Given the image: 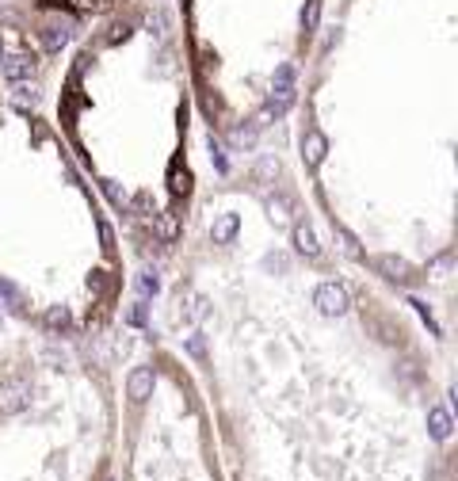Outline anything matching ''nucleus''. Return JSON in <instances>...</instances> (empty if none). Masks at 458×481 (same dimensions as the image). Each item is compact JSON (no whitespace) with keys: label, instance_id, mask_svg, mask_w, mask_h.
<instances>
[{"label":"nucleus","instance_id":"f257e3e1","mask_svg":"<svg viewBox=\"0 0 458 481\" xmlns=\"http://www.w3.org/2000/svg\"><path fill=\"white\" fill-rule=\"evenodd\" d=\"M27 401H31V386H27L23 379H8V382H0V412H4V417L20 412Z\"/></svg>","mask_w":458,"mask_h":481},{"label":"nucleus","instance_id":"f03ea898","mask_svg":"<svg viewBox=\"0 0 458 481\" xmlns=\"http://www.w3.org/2000/svg\"><path fill=\"white\" fill-rule=\"evenodd\" d=\"M317 306H321V314H329V317L344 314V309H348V290L336 287V283H321V287H317Z\"/></svg>","mask_w":458,"mask_h":481},{"label":"nucleus","instance_id":"7ed1b4c3","mask_svg":"<svg viewBox=\"0 0 458 481\" xmlns=\"http://www.w3.org/2000/svg\"><path fill=\"white\" fill-rule=\"evenodd\" d=\"M35 73H39V65H35V58H27V54H12V58H4V77L12 84L35 81Z\"/></svg>","mask_w":458,"mask_h":481},{"label":"nucleus","instance_id":"20e7f679","mask_svg":"<svg viewBox=\"0 0 458 481\" xmlns=\"http://www.w3.org/2000/svg\"><path fill=\"white\" fill-rule=\"evenodd\" d=\"M65 42H69V23L65 20H50L42 27V46L46 50H61Z\"/></svg>","mask_w":458,"mask_h":481},{"label":"nucleus","instance_id":"39448f33","mask_svg":"<svg viewBox=\"0 0 458 481\" xmlns=\"http://www.w3.org/2000/svg\"><path fill=\"white\" fill-rule=\"evenodd\" d=\"M294 244H298V252H302V256H317V252H321V244H317V233H313L306 222L294 225Z\"/></svg>","mask_w":458,"mask_h":481},{"label":"nucleus","instance_id":"423d86ee","mask_svg":"<svg viewBox=\"0 0 458 481\" xmlns=\"http://www.w3.org/2000/svg\"><path fill=\"white\" fill-rule=\"evenodd\" d=\"M149 390H153V371H134L130 374V398L134 401H142V398H149Z\"/></svg>","mask_w":458,"mask_h":481},{"label":"nucleus","instance_id":"0eeeda50","mask_svg":"<svg viewBox=\"0 0 458 481\" xmlns=\"http://www.w3.org/2000/svg\"><path fill=\"white\" fill-rule=\"evenodd\" d=\"M428 424H432V436L435 439L451 436V417H447V409H432V412H428Z\"/></svg>","mask_w":458,"mask_h":481},{"label":"nucleus","instance_id":"6e6552de","mask_svg":"<svg viewBox=\"0 0 458 481\" xmlns=\"http://www.w3.org/2000/svg\"><path fill=\"white\" fill-rule=\"evenodd\" d=\"M46 325L54 328V333H65L69 328V309H61V306H54L50 314H46Z\"/></svg>","mask_w":458,"mask_h":481},{"label":"nucleus","instance_id":"1a4fd4ad","mask_svg":"<svg viewBox=\"0 0 458 481\" xmlns=\"http://www.w3.org/2000/svg\"><path fill=\"white\" fill-rule=\"evenodd\" d=\"M233 230H237V218H233V214H226V218L214 225V241H229Z\"/></svg>","mask_w":458,"mask_h":481},{"label":"nucleus","instance_id":"9d476101","mask_svg":"<svg viewBox=\"0 0 458 481\" xmlns=\"http://www.w3.org/2000/svg\"><path fill=\"white\" fill-rule=\"evenodd\" d=\"M321 153H325V138H321V134H310V138H306V157L317 165V160H321Z\"/></svg>","mask_w":458,"mask_h":481},{"label":"nucleus","instance_id":"9b49d317","mask_svg":"<svg viewBox=\"0 0 458 481\" xmlns=\"http://www.w3.org/2000/svg\"><path fill=\"white\" fill-rule=\"evenodd\" d=\"M157 233H161L164 241L176 237V218H172V214H161V218H157Z\"/></svg>","mask_w":458,"mask_h":481},{"label":"nucleus","instance_id":"f8f14e48","mask_svg":"<svg viewBox=\"0 0 458 481\" xmlns=\"http://www.w3.org/2000/svg\"><path fill=\"white\" fill-rule=\"evenodd\" d=\"M188 187H191V176H188V172H180V168H172V191H176V195H183Z\"/></svg>","mask_w":458,"mask_h":481},{"label":"nucleus","instance_id":"ddd939ff","mask_svg":"<svg viewBox=\"0 0 458 481\" xmlns=\"http://www.w3.org/2000/svg\"><path fill=\"white\" fill-rule=\"evenodd\" d=\"M73 8H80V12H96V8H107V0H73Z\"/></svg>","mask_w":458,"mask_h":481},{"label":"nucleus","instance_id":"4468645a","mask_svg":"<svg viewBox=\"0 0 458 481\" xmlns=\"http://www.w3.org/2000/svg\"><path fill=\"white\" fill-rule=\"evenodd\" d=\"M145 321V302H138L134 309H130V325H142Z\"/></svg>","mask_w":458,"mask_h":481},{"label":"nucleus","instance_id":"2eb2a0df","mask_svg":"<svg viewBox=\"0 0 458 481\" xmlns=\"http://www.w3.org/2000/svg\"><path fill=\"white\" fill-rule=\"evenodd\" d=\"M142 295H157V275H142Z\"/></svg>","mask_w":458,"mask_h":481}]
</instances>
